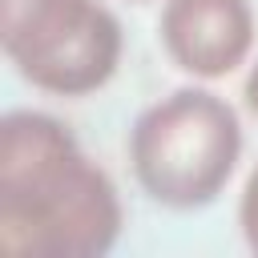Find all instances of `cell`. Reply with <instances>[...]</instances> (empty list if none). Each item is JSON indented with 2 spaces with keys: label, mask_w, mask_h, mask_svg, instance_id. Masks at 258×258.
Returning a JSON list of instances; mask_svg holds the SVG:
<instances>
[{
  "label": "cell",
  "mask_w": 258,
  "mask_h": 258,
  "mask_svg": "<svg viewBox=\"0 0 258 258\" xmlns=\"http://www.w3.org/2000/svg\"><path fill=\"white\" fill-rule=\"evenodd\" d=\"M121 234L109 173L48 113L0 121V246L12 258H101Z\"/></svg>",
  "instance_id": "6da1fadb"
},
{
  "label": "cell",
  "mask_w": 258,
  "mask_h": 258,
  "mask_svg": "<svg viewBox=\"0 0 258 258\" xmlns=\"http://www.w3.org/2000/svg\"><path fill=\"white\" fill-rule=\"evenodd\" d=\"M242 157V121L210 89H173L149 105L129 133V161L141 189L169 210L210 206Z\"/></svg>",
  "instance_id": "7a4b0ae2"
},
{
  "label": "cell",
  "mask_w": 258,
  "mask_h": 258,
  "mask_svg": "<svg viewBox=\"0 0 258 258\" xmlns=\"http://www.w3.org/2000/svg\"><path fill=\"white\" fill-rule=\"evenodd\" d=\"M4 56L52 97H89L117 73L121 24L97 0H0Z\"/></svg>",
  "instance_id": "3957f363"
},
{
  "label": "cell",
  "mask_w": 258,
  "mask_h": 258,
  "mask_svg": "<svg viewBox=\"0 0 258 258\" xmlns=\"http://www.w3.org/2000/svg\"><path fill=\"white\" fill-rule=\"evenodd\" d=\"M157 36L181 73L218 81L246 60L254 12L250 0H165Z\"/></svg>",
  "instance_id": "277c9868"
},
{
  "label": "cell",
  "mask_w": 258,
  "mask_h": 258,
  "mask_svg": "<svg viewBox=\"0 0 258 258\" xmlns=\"http://www.w3.org/2000/svg\"><path fill=\"white\" fill-rule=\"evenodd\" d=\"M238 226H242L246 246L258 254V165L246 177V189H242V202H238Z\"/></svg>",
  "instance_id": "5b68a950"
},
{
  "label": "cell",
  "mask_w": 258,
  "mask_h": 258,
  "mask_svg": "<svg viewBox=\"0 0 258 258\" xmlns=\"http://www.w3.org/2000/svg\"><path fill=\"white\" fill-rule=\"evenodd\" d=\"M242 97H246V105H250V113L258 117V64L246 73V85H242Z\"/></svg>",
  "instance_id": "8992f818"
}]
</instances>
